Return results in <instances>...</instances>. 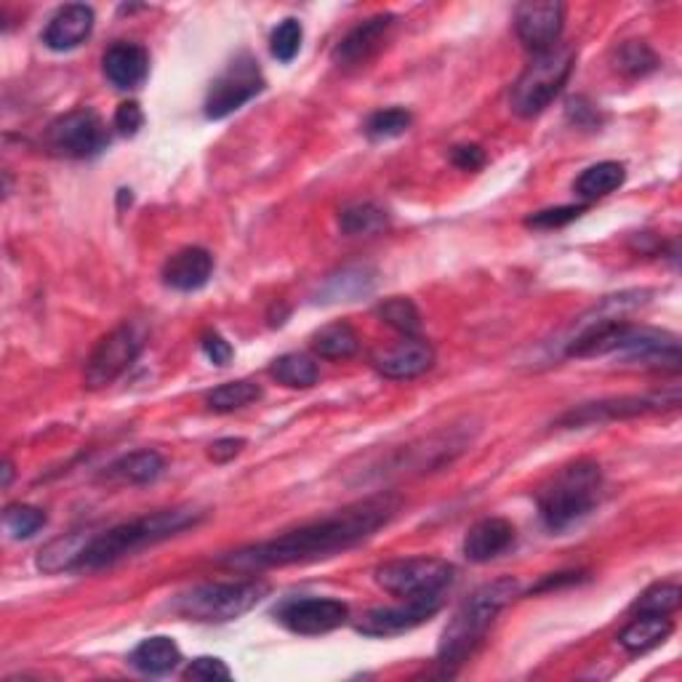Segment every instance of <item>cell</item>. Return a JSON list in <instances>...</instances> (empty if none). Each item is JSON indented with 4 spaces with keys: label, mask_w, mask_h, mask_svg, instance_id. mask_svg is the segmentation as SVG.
Here are the masks:
<instances>
[{
    "label": "cell",
    "mask_w": 682,
    "mask_h": 682,
    "mask_svg": "<svg viewBox=\"0 0 682 682\" xmlns=\"http://www.w3.org/2000/svg\"><path fill=\"white\" fill-rule=\"evenodd\" d=\"M398 496H371V499L357 501V504L346 507V510L331 514V518L315 520V523L283 533V536L270 538V542L229 552L221 562L238 570H264L322 560V557H333L337 552L357 547L365 538L384 528L398 514Z\"/></svg>",
    "instance_id": "6da1fadb"
},
{
    "label": "cell",
    "mask_w": 682,
    "mask_h": 682,
    "mask_svg": "<svg viewBox=\"0 0 682 682\" xmlns=\"http://www.w3.org/2000/svg\"><path fill=\"white\" fill-rule=\"evenodd\" d=\"M203 512L190 510V507H179V510H166L147 514V518L132 520V523L115 525V528L89 536L83 552H80L76 568L78 573H94V570L115 566L123 557L134 555V552L152 547V544L166 542V538L177 536V533L192 528L201 523Z\"/></svg>",
    "instance_id": "7a4b0ae2"
},
{
    "label": "cell",
    "mask_w": 682,
    "mask_h": 682,
    "mask_svg": "<svg viewBox=\"0 0 682 682\" xmlns=\"http://www.w3.org/2000/svg\"><path fill=\"white\" fill-rule=\"evenodd\" d=\"M518 589L520 581L512 579V576H504V579H496L491 584L480 587L473 598L464 600L462 607L454 613V618L445 626L443 640H440L437 648V663L443 667L445 674H454L480 648L496 616L501 613V607L512 603Z\"/></svg>",
    "instance_id": "3957f363"
},
{
    "label": "cell",
    "mask_w": 682,
    "mask_h": 682,
    "mask_svg": "<svg viewBox=\"0 0 682 682\" xmlns=\"http://www.w3.org/2000/svg\"><path fill=\"white\" fill-rule=\"evenodd\" d=\"M603 496V473L594 462H576L562 467L538 491V514L552 533H566L598 510Z\"/></svg>",
    "instance_id": "277c9868"
},
{
    "label": "cell",
    "mask_w": 682,
    "mask_h": 682,
    "mask_svg": "<svg viewBox=\"0 0 682 682\" xmlns=\"http://www.w3.org/2000/svg\"><path fill=\"white\" fill-rule=\"evenodd\" d=\"M266 584L262 581H214V584L192 587L173 600V611L187 622L225 624L262 603Z\"/></svg>",
    "instance_id": "5b68a950"
},
{
    "label": "cell",
    "mask_w": 682,
    "mask_h": 682,
    "mask_svg": "<svg viewBox=\"0 0 682 682\" xmlns=\"http://www.w3.org/2000/svg\"><path fill=\"white\" fill-rule=\"evenodd\" d=\"M576 65V52L570 46H552L549 52L533 54L531 65L512 86L510 104L520 117H536L555 102L562 86L568 83Z\"/></svg>",
    "instance_id": "8992f818"
},
{
    "label": "cell",
    "mask_w": 682,
    "mask_h": 682,
    "mask_svg": "<svg viewBox=\"0 0 682 682\" xmlns=\"http://www.w3.org/2000/svg\"><path fill=\"white\" fill-rule=\"evenodd\" d=\"M456 581V568L437 557H406L376 568V584L395 598L445 594Z\"/></svg>",
    "instance_id": "52a82bcc"
},
{
    "label": "cell",
    "mask_w": 682,
    "mask_h": 682,
    "mask_svg": "<svg viewBox=\"0 0 682 682\" xmlns=\"http://www.w3.org/2000/svg\"><path fill=\"white\" fill-rule=\"evenodd\" d=\"M147 341V328L141 322H123L110 331L86 361L83 382L89 389H102L126 374L141 355Z\"/></svg>",
    "instance_id": "ba28073f"
},
{
    "label": "cell",
    "mask_w": 682,
    "mask_h": 682,
    "mask_svg": "<svg viewBox=\"0 0 682 682\" xmlns=\"http://www.w3.org/2000/svg\"><path fill=\"white\" fill-rule=\"evenodd\" d=\"M264 91V78L259 70L257 59L240 54L227 65V70L211 83V91L206 96V117L211 121H221V117L238 113L243 104L257 99Z\"/></svg>",
    "instance_id": "9c48e42d"
},
{
    "label": "cell",
    "mask_w": 682,
    "mask_h": 682,
    "mask_svg": "<svg viewBox=\"0 0 682 682\" xmlns=\"http://www.w3.org/2000/svg\"><path fill=\"white\" fill-rule=\"evenodd\" d=\"M46 145L65 158L83 160L107 150L110 134L94 110H72V113L59 115L48 126Z\"/></svg>",
    "instance_id": "30bf717a"
},
{
    "label": "cell",
    "mask_w": 682,
    "mask_h": 682,
    "mask_svg": "<svg viewBox=\"0 0 682 682\" xmlns=\"http://www.w3.org/2000/svg\"><path fill=\"white\" fill-rule=\"evenodd\" d=\"M680 406V389H669V393H656V395H632V398H613V400H600V402H587V406L573 408L566 417L560 419L562 427H592L603 424V421H616V419H632L643 417V413H656L667 411V408Z\"/></svg>",
    "instance_id": "8fae6325"
},
{
    "label": "cell",
    "mask_w": 682,
    "mask_h": 682,
    "mask_svg": "<svg viewBox=\"0 0 682 682\" xmlns=\"http://www.w3.org/2000/svg\"><path fill=\"white\" fill-rule=\"evenodd\" d=\"M445 594H421V598H406L402 605L374 607L361 618L357 632L368 637H395L402 632H411L430 622L432 616L443 607Z\"/></svg>",
    "instance_id": "7c38bea8"
},
{
    "label": "cell",
    "mask_w": 682,
    "mask_h": 682,
    "mask_svg": "<svg viewBox=\"0 0 682 682\" xmlns=\"http://www.w3.org/2000/svg\"><path fill=\"white\" fill-rule=\"evenodd\" d=\"M562 24H566V5L552 3V0H528L514 11L518 38L533 54L549 52L552 46H557Z\"/></svg>",
    "instance_id": "4fadbf2b"
},
{
    "label": "cell",
    "mask_w": 682,
    "mask_h": 682,
    "mask_svg": "<svg viewBox=\"0 0 682 682\" xmlns=\"http://www.w3.org/2000/svg\"><path fill=\"white\" fill-rule=\"evenodd\" d=\"M350 607L333 598H299L277 607V622L296 635H326L346 624Z\"/></svg>",
    "instance_id": "5bb4252c"
},
{
    "label": "cell",
    "mask_w": 682,
    "mask_h": 682,
    "mask_svg": "<svg viewBox=\"0 0 682 682\" xmlns=\"http://www.w3.org/2000/svg\"><path fill=\"white\" fill-rule=\"evenodd\" d=\"M374 365L387 379H417L435 365V350L427 341L406 337L374 357Z\"/></svg>",
    "instance_id": "9a60e30c"
},
{
    "label": "cell",
    "mask_w": 682,
    "mask_h": 682,
    "mask_svg": "<svg viewBox=\"0 0 682 682\" xmlns=\"http://www.w3.org/2000/svg\"><path fill=\"white\" fill-rule=\"evenodd\" d=\"M91 30H94V9L86 3H70L52 16L43 33V43L52 52H72L80 43L89 41Z\"/></svg>",
    "instance_id": "2e32d148"
},
{
    "label": "cell",
    "mask_w": 682,
    "mask_h": 682,
    "mask_svg": "<svg viewBox=\"0 0 682 682\" xmlns=\"http://www.w3.org/2000/svg\"><path fill=\"white\" fill-rule=\"evenodd\" d=\"M514 538H518V531L510 520L486 518L469 528L467 538H464V555L473 562H491L507 549H512Z\"/></svg>",
    "instance_id": "e0dca14e"
},
{
    "label": "cell",
    "mask_w": 682,
    "mask_h": 682,
    "mask_svg": "<svg viewBox=\"0 0 682 682\" xmlns=\"http://www.w3.org/2000/svg\"><path fill=\"white\" fill-rule=\"evenodd\" d=\"M104 76L115 89L132 91L145 83L147 72H150V54L136 43H115L107 48L102 59Z\"/></svg>",
    "instance_id": "ac0fdd59"
},
{
    "label": "cell",
    "mask_w": 682,
    "mask_h": 682,
    "mask_svg": "<svg viewBox=\"0 0 682 682\" xmlns=\"http://www.w3.org/2000/svg\"><path fill=\"white\" fill-rule=\"evenodd\" d=\"M395 16L393 14H379V16H371L363 24H357L355 30L344 35L339 41V46L333 48V61L341 67H352V65H361L382 46L384 35L389 33L393 27Z\"/></svg>",
    "instance_id": "d6986e66"
},
{
    "label": "cell",
    "mask_w": 682,
    "mask_h": 682,
    "mask_svg": "<svg viewBox=\"0 0 682 682\" xmlns=\"http://www.w3.org/2000/svg\"><path fill=\"white\" fill-rule=\"evenodd\" d=\"M214 275V257L206 248H182L166 262L163 281L171 285L173 291H197L203 288Z\"/></svg>",
    "instance_id": "ffe728a7"
},
{
    "label": "cell",
    "mask_w": 682,
    "mask_h": 682,
    "mask_svg": "<svg viewBox=\"0 0 682 682\" xmlns=\"http://www.w3.org/2000/svg\"><path fill=\"white\" fill-rule=\"evenodd\" d=\"M182 661V650L179 645L171 640V637H150V640H141L128 656V663L141 674H152V678H160V674H169L179 667Z\"/></svg>",
    "instance_id": "44dd1931"
},
{
    "label": "cell",
    "mask_w": 682,
    "mask_h": 682,
    "mask_svg": "<svg viewBox=\"0 0 682 682\" xmlns=\"http://www.w3.org/2000/svg\"><path fill=\"white\" fill-rule=\"evenodd\" d=\"M672 629L674 626L669 622V616H640L618 635V643H622V648L632 656L648 653V650H653L656 645L667 640V637L672 635Z\"/></svg>",
    "instance_id": "7402d4cb"
},
{
    "label": "cell",
    "mask_w": 682,
    "mask_h": 682,
    "mask_svg": "<svg viewBox=\"0 0 682 682\" xmlns=\"http://www.w3.org/2000/svg\"><path fill=\"white\" fill-rule=\"evenodd\" d=\"M312 350L326 361H346L361 350V337L350 322H331L322 326L312 337Z\"/></svg>",
    "instance_id": "603a6c76"
},
{
    "label": "cell",
    "mask_w": 682,
    "mask_h": 682,
    "mask_svg": "<svg viewBox=\"0 0 682 682\" xmlns=\"http://www.w3.org/2000/svg\"><path fill=\"white\" fill-rule=\"evenodd\" d=\"M626 169L616 160H603L598 166H589V169L576 179L573 190L579 192V197L584 201H594V197H605L611 192H616L624 184Z\"/></svg>",
    "instance_id": "cb8c5ba5"
},
{
    "label": "cell",
    "mask_w": 682,
    "mask_h": 682,
    "mask_svg": "<svg viewBox=\"0 0 682 682\" xmlns=\"http://www.w3.org/2000/svg\"><path fill=\"white\" fill-rule=\"evenodd\" d=\"M163 469L166 462L158 451H136V454L117 458L110 467V475L123 482H134V486H147V482L158 480Z\"/></svg>",
    "instance_id": "d4e9b609"
},
{
    "label": "cell",
    "mask_w": 682,
    "mask_h": 682,
    "mask_svg": "<svg viewBox=\"0 0 682 682\" xmlns=\"http://www.w3.org/2000/svg\"><path fill=\"white\" fill-rule=\"evenodd\" d=\"M270 374L275 376L277 382L285 384V387H294V389H309L318 384V363L312 361L309 355H299V352H291V355L277 357L272 363Z\"/></svg>",
    "instance_id": "484cf974"
},
{
    "label": "cell",
    "mask_w": 682,
    "mask_h": 682,
    "mask_svg": "<svg viewBox=\"0 0 682 682\" xmlns=\"http://www.w3.org/2000/svg\"><path fill=\"white\" fill-rule=\"evenodd\" d=\"M389 216L387 211L376 206V203H355V206L344 208L339 216L341 232L357 238V235H376L387 229Z\"/></svg>",
    "instance_id": "4316f807"
},
{
    "label": "cell",
    "mask_w": 682,
    "mask_h": 682,
    "mask_svg": "<svg viewBox=\"0 0 682 682\" xmlns=\"http://www.w3.org/2000/svg\"><path fill=\"white\" fill-rule=\"evenodd\" d=\"M89 536L86 533H70V536H61L57 542H52L48 547L41 549L38 555V568L46 573H59V570H72L76 568L80 552H83Z\"/></svg>",
    "instance_id": "83f0119b"
},
{
    "label": "cell",
    "mask_w": 682,
    "mask_h": 682,
    "mask_svg": "<svg viewBox=\"0 0 682 682\" xmlns=\"http://www.w3.org/2000/svg\"><path fill=\"white\" fill-rule=\"evenodd\" d=\"M374 288V275L365 266H350V270L339 272L322 288V302H355L357 296L368 294Z\"/></svg>",
    "instance_id": "f1b7e54d"
},
{
    "label": "cell",
    "mask_w": 682,
    "mask_h": 682,
    "mask_svg": "<svg viewBox=\"0 0 682 682\" xmlns=\"http://www.w3.org/2000/svg\"><path fill=\"white\" fill-rule=\"evenodd\" d=\"M259 398H262L259 384L240 379V382H229V384H221V387L211 389V393L206 395V402L211 411L229 413V411H238V408L251 406V402H257Z\"/></svg>",
    "instance_id": "f546056e"
},
{
    "label": "cell",
    "mask_w": 682,
    "mask_h": 682,
    "mask_svg": "<svg viewBox=\"0 0 682 682\" xmlns=\"http://www.w3.org/2000/svg\"><path fill=\"white\" fill-rule=\"evenodd\" d=\"M682 603V589L672 581H661V584L648 587L635 603L637 616H669Z\"/></svg>",
    "instance_id": "4dcf8cb0"
},
{
    "label": "cell",
    "mask_w": 682,
    "mask_h": 682,
    "mask_svg": "<svg viewBox=\"0 0 682 682\" xmlns=\"http://www.w3.org/2000/svg\"><path fill=\"white\" fill-rule=\"evenodd\" d=\"M376 315H379L389 328L400 331L402 337H413V333H419L421 328V315L417 304L411 299H402V296H393V299L382 302L379 307H376Z\"/></svg>",
    "instance_id": "1f68e13d"
},
{
    "label": "cell",
    "mask_w": 682,
    "mask_h": 682,
    "mask_svg": "<svg viewBox=\"0 0 682 682\" xmlns=\"http://www.w3.org/2000/svg\"><path fill=\"white\" fill-rule=\"evenodd\" d=\"M46 520H48L46 512L38 510V507L11 504V507H5V512H3V528L11 538L22 542V538H33L35 533L43 531Z\"/></svg>",
    "instance_id": "d6a6232c"
},
{
    "label": "cell",
    "mask_w": 682,
    "mask_h": 682,
    "mask_svg": "<svg viewBox=\"0 0 682 682\" xmlns=\"http://www.w3.org/2000/svg\"><path fill=\"white\" fill-rule=\"evenodd\" d=\"M659 67V57L650 52L648 43L629 41L616 52V70H622L629 78H643Z\"/></svg>",
    "instance_id": "836d02e7"
},
{
    "label": "cell",
    "mask_w": 682,
    "mask_h": 682,
    "mask_svg": "<svg viewBox=\"0 0 682 682\" xmlns=\"http://www.w3.org/2000/svg\"><path fill=\"white\" fill-rule=\"evenodd\" d=\"M411 113H406V110L400 107H393V110H379V113H374L368 117V123H365V134H368V139L374 141H387V139H395V136H402L411 128Z\"/></svg>",
    "instance_id": "e575fe53"
},
{
    "label": "cell",
    "mask_w": 682,
    "mask_h": 682,
    "mask_svg": "<svg viewBox=\"0 0 682 682\" xmlns=\"http://www.w3.org/2000/svg\"><path fill=\"white\" fill-rule=\"evenodd\" d=\"M302 38H304V30L299 20H283L272 30V38H270V48H272V57L283 65L294 61L296 54L302 48Z\"/></svg>",
    "instance_id": "d590c367"
},
{
    "label": "cell",
    "mask_w": 682,
    "mask_h": 682,
    "mask_svg": "<svg viewBox=\"0 0 682 682\" xmlns=\"http://www.w3.org/2000/svg\"><path fill=\"white\" fill-rule=\"evenodd\" d=\"M584 214V206H560V208H547V211H538V214L528 216L525 225L533 229H557V227H566L573 219Z\"/></svg>",
    "instance_id": "8d00e7d4"
},
{
    "label": "cell",
    "mask_w": 682,
    "mask_h": 682,
    "mask_svg": "<svg viewBox=\"0 0 682 682\" xmlns=\"http://www.w3.org/2000/svg\"><path fill=\"white\" fill-rule=\"evenodd\" d=\"M184 678L187 680H229L232 678V672H229V667L221 659H214V656H201V659H195L190 663Z\"/></svg>",
    "instance_id": "74e56055"
},
{
    "label": "cell",
    "mask_w": 682,
    "mask_h": 682,
    "mask_svg": "<svg viewBox=\"0 0 682 682\" xmlns=\"http://www.w3.org/2000/svg\"><path fill=\"white\" fill-rule=\"evenodd\" d=\"M141 126H145V113H141V107L136 102H123L115 110V128L123 136H136Z\"/></svg>",
    "instance_id": "f35d334b"
},
{
    "label": "cell",
    "mask_w": 682,
    "mask_h": 682,
    "mask_svg": "<svg viewBox=\"0 0 682 682\" xmlns=\"http://www.w3.org/2000/svg\"><path fill=\"white\" fill-rule=\"evenodd\" d=\"M201 350H203V355H206L214 365H219V368L232 361V346H229V341H225L219 333H214V331L203 333Z\"/></svg>",
    "instance_id": "ab89813d"
},
{
    "label": "cell",
    "mask_w": 682,
    "mask_h": 682,
    "mask_svg": "<svg viewBox=\"0 0 682 682\" xmlns=\"http://www.w3.org/2000/svg\"><path fill=\"white\" fill-rule=\"evenodd\" d=\"M451 160H454V166H458L462 171H477L486 166V152H482L477 145H462L454 147Z\"/></svg>",
    "instance_id": "60d3db41"
},
{
    "label": "cell",
    "mask_w": 682,
    "mask_h": 682,
    "mask_svg": "<svg viewBox=\"0 0 682 682\" xmlns=\"http://www.w3.org/2000/svg\"><path fill=\"white\" fill-rule=\"evenodd\" d=\"M243 448H246L243 437H225V440H216V443L211 445L208 456L214 458V462H229V458L238 456Z\"/></svg>",
    "instance_id": "b9f144b4"
},
{
    "label": "cell",
    "mask_w": 682,
    "mask_h": 682,
    "mask_svg": "<svg viewBox=\"0 0 682 682\" xmlns=\"http://www.w3.org/2000/svg\"><path fill=\"white\" fill-rule=\"evenodd\" d=\"M11 477H14V467H11V462L3 464V488H9Z\"/></svg>",
    "instance_id": "7bdbcfd3"
}]
</instances>
